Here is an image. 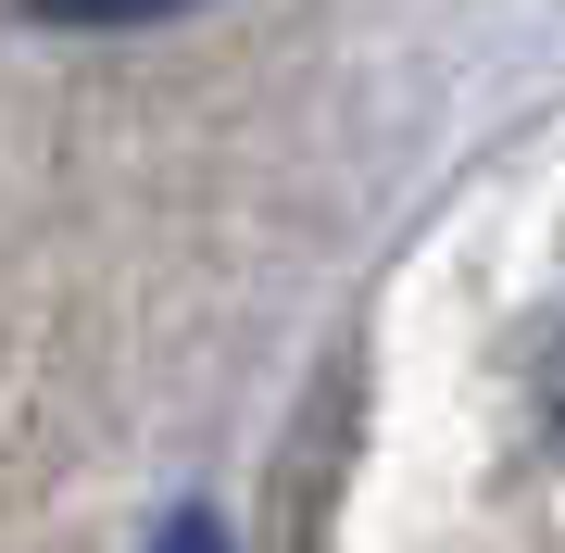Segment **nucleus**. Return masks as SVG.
<instances>
[{"mask_svg":"<svg viewBox=\"0 0 565 553\" xmlns=\"http://www.w3.org/2000/svg\"><path fill=\"white\" fill-rule=\"evenodd\" d=\"M51 25H151V13H189V0H39Z\"/></svg>","mask_w":565,"mask_h":553,"instance_id":"obj_1","label":"nucleus"},{"mask_svg":"<svg viewBox=\"0 0 565 553\" xmlns=\"http://www.w3.org/2000/svg\"><path fill=\"white\" fill-rule=\"evenodd\" d=\"M151 553H226V529H214V515H163V541Z\"/></svg>","mask_w":565,"mask_h":553,"instance_id":"obj_2","label":"nucleus"},{"mask_svg":"<svg viewBox=\"0 0 565 553\" xmlns=\"http://www.w3.org/2000/svg\"><path fill=\"white\" fill-rule=\"evenodd\" d=\"M541 390H553V440H565V340H553V377Z\"/></svg>","mask_w":565,"mask_h":553,"instance_id":"obj_3","label":"nucleus"}]
</instances>
